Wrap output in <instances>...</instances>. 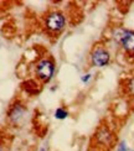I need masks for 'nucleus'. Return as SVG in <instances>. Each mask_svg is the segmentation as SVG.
Wrapping results in <instances>:
<instances>
[{"label":"nucleus","instance_id":"f257e3e1","mask_svg":"<svg viewBox=\"0 0 134 151\" xmlns=\"http://www.w3.org/2000/svg\"><path fill=\"white\" fill-rule=\"evenodd\" d=\"M36 72H37V76H39L42 81L47 82V81H50V78L52 77V74H54V65L51 63L50 61L43 60L37 65Z\"/></svg>","mask_w":134,"mask_h":151},{"label":"nucleus","instance_id":"f03ea898","mask_svg":"<svg viewBox=\"0 0 134 151\" xmlns=\"http://www.w3.org/2000/svg\"><path fill=\"white\" fill-rule=\"evenodd\" d=\"M46 25L50 30L59 31L65 26V17H63L62 14H60V12H52V14H50L47 16Z\"/></svg>","mask_w":134,"mask_h":151},{"label":"nucleus","instance_id":"7ed1b4c3","mask_svg":"<svg viewBox=\"0 0 134 151\" xmlns=\"http://www.w3.org/2000/svg\"><path fill=\"white\" fill-rule=\"evenodd\" d=\"M118 41L122 43V46L128 50V51H134V32L129 30H122L118 32Z\"/></svg>","mask_w":134,"mask_h":151},{"label":"nucleus","instance_id":"20e7f679","mask_svg":"<svg viewBox=\"0 0 134 151\" xmlns=\"http://www.w3.org/2000/svg\"><path fill=\"white\" fill-rule=\"evenodd\" d=\"M109 61V53L104 50H96L92 55V63L94 66H98V67H102L104 66L106 63H108Z\"/></svg>","mask_w":134,"mask_h":151},{"label":"nucleus","instance_id":"39448f33","mask_svg":"<svg viewBox=\"0 0 134 151\" xmlns=\"http://www.w3.org/2000/svg\"><path fill=\"white\" fill-rule=\"evenodd\" d=\"M22 113H24L22 106H20V104H15L14 106H12V109L10 110L9 116H10V119L12 122H17L19 119L22 116Z\"/></svg>","mask_w":134,"mask_h":151},{"label":"nucleus","instance_id":"423d86ee","mask_svg":"<svg viewBox=\"0 0 134 151\" xmlns=\"http://www.w3.org/2000/svg\"><path fill=\"white\" fill-rule=\"evenodd\" d=\"M55 116L56 118H59V119H63V118H66L67 116V111H65L63 109H57L56 113H55Z\"/></svg>","mask_w":134,"mask_h":151},{"label":"nucleus","instance_id":"0eeeda50","mask_svg":"<svg viewBox=\"0 0 134 151\" xmlns=\"http://www.w3.org/2000/svg\"><path fill=\"white\" fill-rule=\"evenodd\" d=\"M118 151H133V150L128 149V146H127L124 142H122V144L119 145V147H118Z\"/></svg>","mask_w":134,"mask_h":151},{"label":"nucleus","instance_id":"6e6552de","mask_svg":"<svg viewBox=\"0 0 134 151\" xmlns=\"http://www.w3.org/2000/svg\"><path fill=\"white\" fill-rule=\"evenodd\" d=\"M129 88H130V91L134 93V79L130 81V83H129Z\"/></svg>","mask_w":134,"mask_h":151}]
</instances>
